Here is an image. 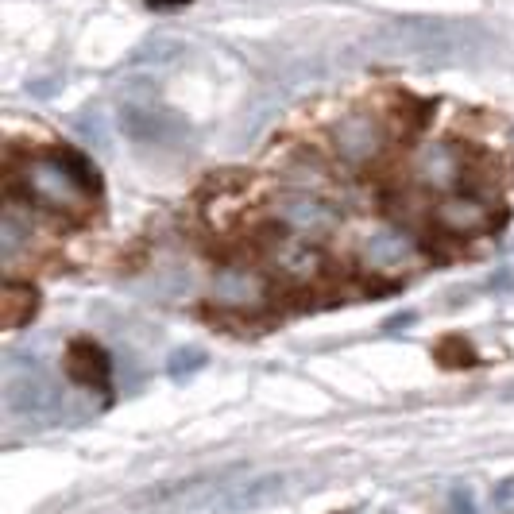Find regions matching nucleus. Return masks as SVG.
<instances>
[{"instance_id":"nucleus-1","label":"nucleus","mask_w":514,"mask_h":514,"mask_svg":"<svg viewBox=\"0 0 514 514\" xmlns=\"http://www.w3.org/2000/svg\"><path fill=\"white\" fill-rule=\"evenodd\" d=\"M12 186L20 190V198L62 213V217H86L93 198L101 194V174L89 163L82 151H47V155H31L20 163V171L12 174Z\"/></svg>"},{"instance_id":"nucleus-2","label":"nucleus","mask_w":514,"mask_h":514,"mask_svg":"<svg viewBox=\"0 0 514 514\" xmlns=\"http://www.w3.org/2000/svg\"><path fill=\"white\" fill-rule=\"evenodd\" d=\"M368 51L383 62H414V66H457L487 51L484 31L476 24L449 20H402L387 24L368 39Z\"/></svg>"},{"instance_id":"nucleus-3","label":"nucleus","mask_w":514,"mask_h":514,"mask_svg":"<svg viewBox=\"0 0 514 514\" xmlns=\"http://www.w3.org/2000/svg\"><path fill=\"white\" fill-rule=\"evenodd\" d=\"M356 259H360V271H364V275L402 279V275H410V271H418V267L426 263V248L406 229L379 225V229H372L360 240Z\"/></svg>"},{"instance_id":"nucleus-4","label":"nucleus","mask_w":514,"mask_h":514,"mask_svg":"<svg viewBox=\"0 0 514 514\" xmlns=\"http://www.w3.org/2000/svg\"><path fill=\"white\" fill-rule=\"evenodd\" d=\"M267 217L279 225V232H290L298 240H325L329 232H337L341 217L325 198H317L310 190H283L267 201Z\"/></svg>"},{"instance_id":"nucleus-5","label":"nucleus","mask_w":514,"mask_h":514,"mask_svg":"<svg viewBox=\"0 0 514 514\" xmlns=\"http://www.w3.org/2000/svg\"><path fill=\"white\" fill-rule=\"evenodd\" d=\"M209 302L232 314H256L271 302V279L244 259H229L209 279Z\"/></svg>"},{"instance_id":"nucleus-6","label":"nucleus","mask_w":514,"mask_h":514,"mask_svg":"<svg viewBox=\"0 0 514 514\" xmlns=\"http://www.w3.org/2000/svg\"><path fill=\"white\" fill-rule=\"evenodd\" d=\"M136 89H128L124 101H120V128H124V136H132L136 143H151V147L182 140V132H186L182 116L171 113L155 93H136Z\"/></svg>"},{"instance_id":"nucleus-7","label":"nucleus","mask_w":514,"mask_h":514,"mask_svg":"<svg viewBox=\"0 0 514 514\" xmlns=\"http://www.w3.org/2000/svg\"><path fill=\"white\" fill-rule=\"evenodd\" d=\"M387 124L375 113H348L333 124L329 143H333V155L341 159L344 167L360 171V167H372L375 159L387 151Z\"/></svg>"},{"instance_id":"nucleus-8","label":"nucleus","mask_w":514,"mask_h":514,"mask_svg":"<svg viewBox=\"0 0 514 514\" xmlns=\"http://www.w3.org/2000/svg\"><path fill=\"white\" fill-rule=\"evenodd\" d=\"M464 174H468V151L457 140H429L410 155V178L433 194H453Z\"/></svg>"},{"instance_id":"nucleus-9","label":"nucleus","mask_w":514,"mask_h":514,"mask_svg":"<svg viewBox=\"0 0 514 514\" xmlns=\"http://www.w3.org/2000/svg\"><path fill=\"white\" fill-rule=\"evenodd\" d=\"M263 256L271 263V271L286 283H314L317 275H325V252L314 240H298L290 232H275L263 240Z\"/></svg>"},{"instance_id":"nucleus-10","label":"nucleus","mask_w":514,"mask_h":514,"mask_svg":"<svg viewBox=\"0 0 514 514\" xmlns=\"http://www.w3.org/2000/svg\"><path fill=\"white\" fill-rule=\"evenodd\" d=\"M495 209L487 201L472 198V194H449L433 205V225L445 232V236H457V240H468V236H480L495 225Z\"/></svg>"},{"instance_id":"nucleus-11","label":"nucleus","mask_w":514,"mask_h":514,"mask_svg":"<svg viewBox=\"0 0 514 514\" xmlns=\"http://www.w3.org/2000/svg\"><path fill=\"white\" fill-rule=\"evenodd\" d=\"M4 402L12 414H24V418H43L58 406V391L55 383L39 368H28V372H8V383H4Z\"/></svg>"},{"instance_id":"nucleus-12","label":"nucleus","mask_w":514,"mask_h":514,"mask_svg":"<svg viewBox=\"0 0 514 514\" xmlns=\"http://www.w3.org/2000/svg\"><path fill=\"white\" fill-rule=\"evenodd\" d=\"M66 372L74 375L78 383H86L93 391H105L109 395V379H113V364L105 356V348L93 341H74L66 348Z\"/></svg>"},{"instance_id":"nucleus-13","label":"nucleus","mask_w":514,"mask_h":514,"mask_svg":"<svg viewBox=\"0 0 514 514\" xmlns=\"http://www.w3.org/2000/svg\"><path fill=\"white\" fill-rule=\"evenodd\" d=\"M31 240V221H28V209H20L16 201L4 205V217H0V259L4 267L16 263V252H24Z\"/></svg>"},{"instance_id":"nucleus-14","label":"nucleus","mask_w":514,"mask_h":514,"mask_svg":"<svg viewBox=\"0 0 514 514\" xmlns=\"http://www.w3.org/2000/svg\"><path fill=\"white\" fill-rule=\"evenodd\" d=\"M35 302H39L35 286L16 283V279H4V290H0V321H4V329L28 325L31 314H35Z\"/></svg>"},{"instance_id":"nucleus-15","label":"nucleus","mask_w":514,"mask_h":514,"mask_svg":"<svg viewBox=\"0 0 514 514\" xmlns=\"http://www.w3.org/2000/svg\"><path fill=\"white\" fill-rule=\"evenodd\" d=\"M279 491H283V476H256V480H248V484L229 487V495H225L221 503H225L229 511H252V507H263V503L279 499Z\"/></svg>"},{"instance_id":"nucleus-16","label":"nucleus","mask_w":514,"mask_h":514,"mask_svg":"<svg viewBox=\"0 0 514 514\" xmlns=\"http://www.w3.org/2000/svg\"><path fill=\"white\" fill-rule=\"evenodd\" d=\"M205 364H209L205 348H198V344H182V348H174L171 360H167V375H171V379H190V375L201 372Z\"/></svg>"},{"instance_id":"nucleus-17","label":"nucleus","mask_w":514,"mask_h":514,"mask_svg":"<svg viewBox=\"0 0 514 514\" xmlns=\"http://www.w3.org/2000/svg\"><path fill=\"white\" fill-rule=\"evenodd\" d=\"M491 507H495L499 514L514 511V476H507V480H499V484H495V491H491Z\"/></svg>"},{"instance_id":"nucleus-18","label":"nucleus","mask_w":514,"mask_h":514,"mask_svg":"<svg viewBox=\"0 0 514 514\" xmlns=\"http://www.w3.org/2000/svg\"><path fill=\"white\" fill-rule=\"evenodd\" d=\"M449 514H476L472 495H468V491H453V499H449Z\"/></svg>"},{"instance_id":"nucleus-19","label":"nucleus","mask_w":514,"mask_h":514,"mask_svg":"<svg viewBox=\"0 0 514 514\" xmlns=\"http://www.w3.org/2000/svg\"><path fill=\"white\" fill-rule=\"evenodd\" d=\"M410 321H414V314H395V317H387V321H383V329H387V333H399V329H406Z\"/></svg>"},{"instance_id":"nucleus-20","label":"nucleus","mask_w":514,"mask_h":514,"mask_svg":"<svg viewBox=\"0 0 514 514\" xmlns=\"http://www.w3.org/2000/svg\"><path fill=\"white\" fill-rule=\"evenodd\" d=\"M151 8H182V4H190V0H147Z\"/></svg>"},{"instance_id":"nucleus-21","label":"nucleus","mask_w":514,"mask_h":514,"mask_svg":"<svg viewBox=\"0 0 514 514\" xmlns=\"http://www.w3.org/2000/svg\"><path fill=\"white\" fill-rule=\"evenodd\" d=\"M503 399L514 402V383H507V387H503Z\"/></svg>"}]
</instances>
